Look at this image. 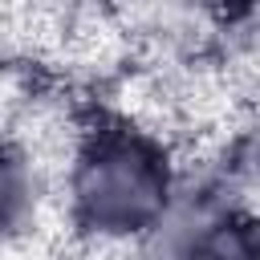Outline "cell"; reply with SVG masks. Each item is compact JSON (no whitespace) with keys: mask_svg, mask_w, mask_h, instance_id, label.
<instances>
[{"mask_svg":"<svg viewBox=\"0 0 260 260\" xmlns=\"http://www.w3.org/2000/svg\"><path fill=\"white\" fill-rule=\"evenodd\" d=\"M183 187V167L171 142L130 130L98 110L65 183V207L77 236L142 244Z\"/></svg>","mask_w":260,"mask_h":260,"instance_id":"1","label":"cell"},{"mask_svg":"<svg viewBox=\"0 0 260 260\" xmlns=\"http://www.w3.org/2000/svg\"><path fill=\"white\" fill-rule=\"evenodd\" d=\"M183 260H260V207L232 199Z\"/></svg>","mask_w":260,"mask_h":260,"instance_id":"2","label":"cell"}]
</instances>
